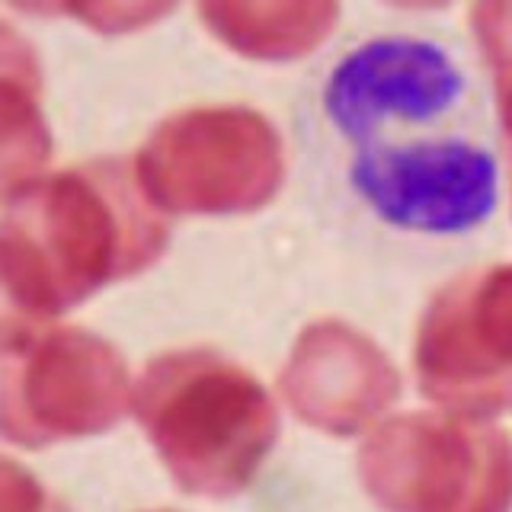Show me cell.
Wrapping results in <instances>:
<instances>
[{
    "mask_svg": "<svg viewBox=\"0 0 512 512\" xmlns=\"http://www.w3.org/2000/svg\"><path fill=\"white\" fill-rule=\"evenodd\" d=\"M170 244L164 212L119 157L39 176L4 202L0 282L16 304L52 324L100 288L132 279Z\"/></svg>",
    "mask_w": 512,
    "mask_h": 512,
    "instance_id": "obj_1",
    "label": "cell"
},
{
    "mask_svg": "<svg viewBox=\"0 0 512 512\" xmlns=\"http://www.w3.org/2000/svg\"><path fill=\"white\" fill-rule=\"evenodd\" d=\"M132 413L176 487L208 500L247 490L279 439L260 378L215 349H176L144 365Z\"/></svg>",
    "mask_w": 512,
    "mask_h": 512,
    "instance_id": "obj_2",
    "label": "cell"
},
{
    "mask_svg": "<svg viewBox=\"0 0 512 512\" xmlns=\"http://www.w3.org/2000/svg\"><path fill=\"white\" fill-rule=\"evenodd\" d=\"M138 183L160 212L234 215L263 208L282 183V144L244 106L186 109L160 122L135 157Z\"/></svg>",
    "mask_w": 512,
    "mask_h": 512,
    "instance_id": "obj_3",
    "label": "cell"
},
{
    "mask_svg": "<svg viewBox=\"0 0 512 512\" xmlns=\"http://www.w3.org/2000/svg\"><path fill=\"white\" fill-rule=\"evenodd\" d=\"M368 496L388 512H509L512 445L500 429L442 413L397 416L359 452Z\"/></svg>",
    "mask_w": 512,
    "mask_h": 512,
    "instance_id": "obj_4",
    "label": "cell"
},
{
    "mask_svg": "<svg viewBox=\"0 0 512 512\" xmlns=\"http://www.w3.org/2000/svg\"><path fill=\"white\" fill-rule=\"evenodd\" d=\"M132 410L122 352L80 327L39 333L0 365V439L45 448L100 436Z\"/></svg>",
    "mask_w": 512,
    "mask_h": 512,
    "instance_id": "obj_5",
    "label": "cell"
},
{
    "mask_svg": "<svg viewBox=\"0 0 512 512\" xmlns=\"http://www.w3.org/2000/svg\"><path fill=\"white\" fill-rule=\"evenodd\" d=\"M426 397L461 413L512 404V266L464 279L432 301L416 340Z\"/></svg>",
    "mask_w": 512,
    "mask_h": 512,
    "instance_id": "obj_6",
    "label": "cell"
},
{
    "mask_svg": "<svg viewBox=\"0 0 512 512\" xmlns=\"http://www.w3.org/2000/svg\"><path fill=\"white\" fill-rule=\"evenodd\" d=\"M352 186L397 228L468 231L496 205V164L468 141H426L359 154Z\"/></svg>",
    "mask_w": 512,
    "mask_h": 512,
    "instance_id": "obj_7",
    "label": "cell"
},
{
    "mask_svg": "<svg viewBox=\"0 0 512 512\" xmlns=\"http://www.w3.org/2000/svg\"><path fill=\"white\" fill-rule=\"evenodd\" d=\"M461 74L442 48L416 39H378L336 64L324 103L346 138H368L388 119L420 122L445 112Z\"/></svg>",
    "mask_w": 512,
    "mask_h": 512,
    "instance_id": "obj_8",
    "label": "cell"
},
{
    "mask_svg": "<svg viewBox=\"0 0 512 512\" xmlns=\"http://www.w3.org/2000/svg\"><path fill=\"white\" fill-rule=\"evenodd\" d=\"M282 391L304 423L352 436L384 413L400 381L378 346L330 320L301 333L282 372Z\"/></svg>",
    "mask_w": 512,
    "mask_h": 512,
    "instance_id": "obj_9",
    "label": "cell"
},
{
    "mask_svg": "<svg viewBox=\"0 0 512 512\" xmlns=\"http://www.w3.org/2000/svg\"><path fill=\"white\" fill-rule=\"evenodd\" d=\"M52 157V132L42 116V68L10 23H0V199L39 180Z\"/></svg>",
    "mask_w": 512,
    "mask_h": 512,
    "instance_id": "obj_10",
    "label": "cell"
},
{
    "mask_svg": "<svg viewBox=\"0 0 512 512\" xmlns=\"http://www.w3.org/2000/svg\"><path fill=\"white\" fill-rule=\"evenodd\" d=\"M199 16L237 55L288 61L330 36L336 0H199Z\"/></svg>",
    "mask_w": 512,
    "mask_h": 512,
    "instance_id": "obj_11",
    "label": "cell"
},
{
    "mask_svg": "<svg viewBox=\"0 0 512 512\" xmlns=\"http://www.w3.org/2000/svg\"><path fill=\"white\" fill-rule=\"evenodd\" d=\"M176 7V0H52V16H74L84 26L119 36L144 29Z\"/></svg>",
    "mask_w": 512,
    "mask_h": 512,
    "instance_id": "obj_12",
    "label": "cell"
},
{
    "mask_svg": "<svg viewBox=\"0 0 512 512\" xmlns=\"http://www.w3.org/2000/svg\"><path fill=\"white\" fill-rule=\"evenodd\" d=\"M0 512H71L23 464L0 455Z\"/></svg>",
    "mask_w": 512,
    "mask_h": 512,
    "instance_id": "obj_13",
    "label": "cell"
},
{
    "mask_svg": "<svg viewBox=\"0 0 512 512\" xmlns=\"http://www.w3.org/2000/svg\"><path fill=\"white\" fill-rule=\"evenodd\" d=\"M474 23L487 45L490 61H496L500 77L512 74V0H480Z\"/></svg>",
    "mask_w": 512,
    "mask_h": 512,
    "instance_id": "obj_14",
    "label": "cell"
},
{
    "mask_svg": "<svg viewBox=\"0 0 512 512\" xmlns=\"http://www.w3.org/2000/svg\"><path fill=\"white\" fill-rule=\"evenodd\" d=\"M45 330L48 327L39 324L32 314H26L20 304H16V298L10 295V288L0 282V359L20 352L23 346H29Z\"/></svg>",
    "mask_w": 512,
    "mask_h": 512,
    "instance_id": "obj_15",
    "label": "cell"
},
{
    "mask_svg": "<svg viewBox=\"0 0 512 512\" xmlns=\"http://www.w3.org/2000/svg\"><path fill=\"white\" fill-rule=\"evenodd\" d=\"M503 116H506V132H509V144H512V90H506V100H503Z\"/></svg>",
    "mask_w": 512,
    "mask_h": 512,
    "instance_id": "obj_16",
    "label": "cell"
},
{
    "mask_svg": "<svg viewBox=\"0 0 512 512\" xmlns=\"http://www.w3.org/2000/svg\"><path fill=\"white\" fill-rule=\"evenodd\" d=\"M394 4H413V7H423V4H445V0H394Z\"/></svg>",
    "mask_w": 512,
    "mask_h": 512,
    "instance_id": "obj_17",
    "label": "cell"
},
{
    "mask_svg": "<svg viewBox=\"0 0 512 512\" xmlns=\"http://www.w3.org/2000/svg\"><path fill=\"white\" fill-rule=\"evenodd\" d=\"M160 512H167V509H160Z\"/></svg>",
    "mask_w": 512,
    "mask_h": 512,
    "instance_id": "obj_18",
    "label": "cell"
}]
</instances>
